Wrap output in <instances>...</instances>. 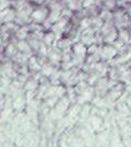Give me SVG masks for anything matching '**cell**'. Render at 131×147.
<instances>
[{
    "instance_id": "obj_9",
    "label": "cell",
    "mask_w": 131,
    "mask_h": 147,
    "mask_svg": "<svg viewBox=\"0 0 131 147\" xmlns=\"http://www.w3.org/2000/svg\"><path fill=\"white\" fill-rule=\"evenodd\" d=\"M0 1H3V0H0Z\"/></svg>"
},
{
    "instance_id": "obj_8",
    "label": "cell",
    "mask_w": 131,
    "mask_h": 147,
    "mask_svg": "<svg viewBox=\"0 0 131 147\" xmlns=\"http://www.w3.org/2000/svg\"><path fill=\"white\" fill-rule=\"evenodd\" d=\"M2 25H3V23H2V21L0 20V29H1V26H2Z\"/></svg>"
},
{
    "instance_id": "obj_3",
    "label": "cell",
    "mask_w": 131,
    "mask_h": 147,
    "mask_svg": "<svg viewBox=\"0 0 131 147\" xmlns=\"http://www.w3.org/2000/svg\"><path fill=\"white\" fill-rule=\"evenodd\" d=\"M15 46H17V49H18V52L20 53H22V54H30L31 53V45L27 43L25 40L23 41H18V43L15 44Z\"/></svg>"
},
{
    "instance_id": "obj_7",
    "label": "cell",
    "mask_w": 131,
    "mask_h": 147,
    "mask_svg": "<svg viewBox=\"0 0 131 147\" xmlns=\"http://www.w3.org/2000/svg\"><path fill=\"white\" fill-rule=\"evenodd\" d=\"M34 3H36V5H39V3H43L44 0H32Z\"/></svg>"
},
{
    "instance_id": "obj_1",
    "label": "cell",
    "mask_w": 131,
    "mask_h": 147,
    "mask_svg": "<svg viewBox=\"0 0 131 147\" xmlns=\"http://www.w3.org/2000/svg\"><path fill=\"white\" fill-rule=\"evenodd\" d=\"M14 19H15V10L13 9L12 7L6 8L5 10L0 11V20L2 21L3 24L11 23V22L14 21Z\"/></svg>"
},
{
    "instance_id": "obj_4",
    "label": "cell",
    "mask_w": 131,
    "mask_h": 147,
    "mask_svg": "<svg viewBox=\"0 0 131 147\" xmlns=\"http://www.w3.org/2000/svg\"><path fill=\"white\" fill-rule=\"evenodd\" d=\"M14 34H15V37H17L19 41H23V40H25L26 37L29 36V29H27V26L19 28Z\"/></svg>"
},
{
    "instance_id": "obj_2",
    "label": "cell",
    "mask_w": 131,
    "mask_h": 147,
    "mask_svg": "<svg viewBox=\"0 0 131 147\" xmlns=\"http://www.w3.org/2000/svg\"><path fill=\"white\" fill-rule=\"evenodd\" d=\"M47 18H48V13L47 10L44 8L36 9L31 13V20H33L35 23H43Z\"/></svg>"
},
{
    "instance_id": "obj_6",
    "label": "cell",
    "mask_w": 131,
    "mask_h": 147,
    "mask_svg": "<svg viewBox=\"0 0 131 147\" xmlns=\"http://www.w3.org/2000/svg\"><path fill=\"white\" fill-rule=\"evenodd\" d=\"M42 71H43L44 75L50 76V75L53 74V71H54V69H53V67H51L50 65H45V66H43V68H42Z\"/></svg>"
},
{
    "instance_id": "obj_5",
    "label": "cell",
    "mask_w": 131,
    "mask_h": 147,
    "mask_svg": "<svg viewBox=\"0 0 131 147\" xmlns=\"http://www.w3.org/2000/svg\"><path fill=\"white\" fill-rule=\"evenodd\" d=\"M37 87H38L37 80L33 79V78H31V79H27V81L24 84L25 90H26V91H29V92L35 91V90L37 89Z\"/></svg>"
}]
</instances>
